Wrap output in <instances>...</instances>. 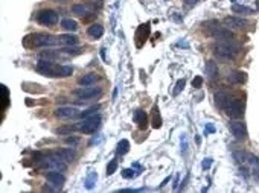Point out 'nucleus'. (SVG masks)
<instances>
[{
  "label": "nucleus",
  "mask_w": 259,
  "mask_h": 193,
  "mask_svg": "<svg viewBox=\"0 0 259 193\" xmlns=\"http://www.w3.org/2000/svg\"><path fill=\"white\" fill-rule=\"evenodd\" d=\"M66 143H67V145L75 146V145H78V143H79V138H78V137H67V138H66Z\"/></svg>",
  "instance_id": "58836bf2"
},
{
  "label": "nucleus",
  "mask_w": 259,
  "mask_h": 193,
  "mask_svg": "<svg viewBox=\"0 0 259 193\" xmlns=\"http://www.w3.org/2000/svg\"><path fill=\"white\" fill-rule=\"evenodd\" d=\"M78 114H79L78 110L73 107H60L55 110V116L60 119H72V117H76Z\"/></svg>",
  "instance_id": "f8f14e48"
},
{
  "label": "nucleus",
  "mask_w": 259,
  "mask_h": 193,
  "mask_svg": "<svg viewBox=\"0 0 259 193\" xmlns=\"http://www.w3.org/2000/svg\"><path fill=\"white\" fill-rule=\"evenodd\" d=\"M23 47L26 49H35V47H53L60 44V38L53 35H44V34H28L21 40Z\"/></svg>",
  "instance_id": "f03ea898"
},
{
  "label": "nucleus",
  "mask_w": 259,
  "mask_h": 193,
  "mask_svg": "<svg viewBox=\"0 0 259 193\" xmlns=\"http://www.w3.org/2000/svg\"><path fill=\"white\" fill-rule=\"evenodd\" d=\"M247 155H249V154H245V152H235L233 157L236 158V161H238V163H245V161H247V158H249Z\"/></svg>",
  "instance_id": "c9c22d12"
},
{
  "label": "nucleus",
  "mask_w": 259,
  "mask_h": 193,
  "mask_svg": "<svg viewBox=\"0 0 259 193\" xmlns=\"http://www.w3.org/2000/svg\"><path fill=\"white\" fill-rule=\"evenodd\" d=\"M130 151V142L128 140H121L119 143H118V149H116V152L119 155H125L127 152Z\"/></svg>",
  "instance_id": "cd10ccee"
},
{
  "label": "nucleus",
  "mask_w": 259,
  "mask_h": 193,
  "mask_svg": "<svg viewBox=\"0 0 259 193\" xmlns=\"http://www.w3.org/2000/svg\"><path fill=\"white\" fill-rule=\"evenodd\" d=\"M212 161H214V160H212L211 157L204 158V160H203V164H201V166H203V169H209V167L212 166Z\"/></svg>",
  "instance_id": "ea45409f"
},
{
  "label": "nucleus",
  "mask_w": 259,
  "mask_h": 193,
  "mask_svg": "<svg viewBox=\"0 0 259 193\" xmlns=\"http://www.w3.org/2000/svg\"><path fill=\"white\" fill-rule=\"evenodd\" d=\"M40 59H47V61H52V59H58L60 58V52L56 50H43L38 53Z\"/></svg>",
  "instance_id": "4be33fe9"
},
{
  "label": "nucleus",
  "mask_w": 259,
  "mask_h": 193,
  "mask_svg": "<svg viewBox=\"0 0 259 193\" xmlns=\"http://www.w3.org/2000/svg\"><path fill=\"white\" fill-rule=\"evenodd\" d=\"M229 129L232 131V134L235 135L236 140H245L247 137V128H245V123L244 122H230L229 123Z\"/></svg>",
  "instance_id": "6e6552de"
},
{
  "label": "nucleus",
  "mask_w": 259,
  "mask_h": 193,
  "mask_svg": "<svg viewBox=\"0 0 259 193\" xmlns=\"http://www.w3.org/2000/svg\"><path fill=\"white\" fill-rule=\"evenodd\" d=\"M26 105H28V107H32V105H34V102H32V100H29V99H28V100H26Z\"/></svg>",
  "instance_id": "8fccbe9b"
},
{
  "label": "nucleus",
  "mask_w": 259,
  "mask_h": 193,
  "mask_svg": "<svg viewBox=\"0 0 259 193\" xmlns=\"http://www.w3.org/2000/svg\"><path fill=\"white\" fill-rule=\"evenodd\" d=\"M96 180H98V173L90 170V172H88V175H87V178H86V187L88 189V190H91V189L95 187Z\"/></svg>",
  "instance_id": "a878e982"
},
{
  "label": "nucleus",
  "mask_w": 259,
  "mask_h": 193,
  "mask_svg": "<svg viewBox=\"0 0 259 193\" xmlns=\"http://www.w3.org/2000/svg\"><path fill=\"white\" fill-rule=\"evenodd\" d=\"M177 46H178V47H186V49H187V47H189V43H187V41H184V40H181V41H178V43H177Z\"/></svg>",
  "instance_id": "37998d69"
},
{
  "label": "nucleus",
  "mask_w": 259,
  "mask_h": 193,
  "mask_svg": "<svg viewBox=\"0 0 259 193\" xmlns=\"http://www.w3.org/2000/svg\"><path fill=\"white\" fill-rule=\"evenodd\" d=\"M224 110H226V114L230 119H239L244 113V107H242L241 100H238V99H229Z\"/></svg>",
  "instance_id": "423d86ee"
},
{
  "label": "nucleus",
  "mask_w": 259,
  "mask_h": 193,
  "mask_svg": "<svg viewBox=\"0 0 259 193\" xmlns=\"http://www.w3.org/2000/svg\"><path fill=\"white\" fill-rule=\"evenodd\" d=\"M207 34H209L212 38L221 40V41H227V40L233 38V34H232L229 29H226V28H218V25L212 26V29L207 31Z\"/></svg>",
  "instance_id": "9d476101"
},
{
  "label": "nucleus",
  "mask_w": 259,
  "mask_h": 193,
  "mask_svg": "<svg viewBox=\"0 0 259 193\" xmlns=\"http://www.w3.org/2000/svg\"><path fill=\"white\" fill-rule=\"evenodd\" d=\"M46 178H47V181H49L52 186H55L56 189H61V187H63V184L66 183L64 175H63V173H60L58 170H49V173L46 175Z\"/></svg>",
  "instance_id": "9b49d317"
},
{
  "label": "nucleus",
  "mask_w": 259,
  "mask_h": 193,
  "mask_svg": "<svg viewBox=\"0 0 259 193\" xmlns=\"http://www.w3.org/2000/svg\"><path fill=\"white\" fill-rule=\"evenodd\" d=\"M96 15H98V14H90L88 17H84V18H83V21H84V23H87V21H90V20H93V18H95Z\"/></svg>",
  "instance_id": "c03bdc74"
},
{
  "label": "nucleus",
  "mask_w": 259,
  "mask_h": 193,
  "mask_svg": "<svg viewBox=\"0 0 259 193\" xmlns=\"http://www.w3.org/2000/svg\"><path fill=\"white\" fill-rule=\"evenodd\" d=\"M184 84H186V81L184 79H178L177 81V84H175V90H174V96H177L183 88H184Z\"/></svg>",
  "instance_id": "f704fd0d"
},
{
  "label": "nucleus",
  "mask_w": 259,
  "mask_h": 193,
  "mask_svg": "<svg viewBox=\"0 0 259 193\" xmlns=\"http://www.w3.org/2000/svg\"><path fill=\"white\" fill-rule=\"evenodd\" d=\"M55 154L58 155L63 161H66V163H70V161H73V158H75V152H73L72 149H63V151L55 152Z\"/></svg>",
  "instance_id": "5701e85b"
},
{
  "label": "nucleus",
  "mask_w": 259,
  "mask_h": 193,
  "mask_svg": "<svg viewBox=\"0 0 259 193\" xmlns=\"http://www.w3.org/2000/svg\"><path fill=\"white\" fill-rule=\"evenodd\" d=\"M232 11H233V12H236V14H244V15H250V14H253V12H255L252 8L244 6V5H233V6H232Z\"/></svg>",
  "instance_id": "b1692460"
},
{
  "label": "nucleus",
  "mask_w": 259,
  "mask_h": 193,
  "mask_svg": "<svg viewBox=\"0 0 259 193\" xmlns=\"http://www.w3.org/2000/svg\"><path fill=\"white\" fill-rule=\"evenodd\" d=\"M72 12L76 14V15H86L87 6H84V5H73L72 6Z\"/></svg>",
  "instance_id": "7c9ffc66"
},
{
  "label": "nucleus",
  "mask_w": 259,
  "mask_h": 193,
  "mask_svg": "<svg viewBox=\"0 0 259 193\" xmlns=\"http://www.w3.org/2000/svg\"><path fill=\"white\" fill-rule=\"evenodd\" d=\"M249 157V161H250V164L255 167V166H259V158L258 157H255V155H252V154H249L247 155Z\"/></svg>",
  "instance_id": "4c0bfd02"
},
{
  "label": "nucleus",
  "mask_w": 259,
  "mask_h": 193,
  "mask_svg": "<svg viewBox=\"0 0 259 193\" xmlns=\"http://www.w3.org/2000/svg\"><path fill=\"white\" fill-rule=\"evenodd\" d=\"M209 132H211V134H212V132H215V126H214V125H211V123H207V125H206V134H209Z\"/></svg>",
  "instance_id": "79ce46f5"
},
{
  "label": "nucleus",
  "mask_w": 259,
  "mask_h": 193,
  "mask_svg": "<svg viewBox=\"0 0 259 193\" xmlns=\"http://www.w3.org/2000/svg\"><path fill=\"white\" fill-rule=\"evenodd\" d=\"M101 55H102V58H104V61H107V58H105V49H104V47L101 49Z\"/></svg>",
  "instance_id": "de8ad7c7"
},
{
  "label": "nucleus",
  "mask_w": 259,
  "mask_h": 193,
  "mask_svg": "<svg viewBox=\"0 0 259 193\" xmlns=\"http://www.w3.org/2000/svg\"><path fill=\"white\" fill-rule=\"evenodd\" d=\"M60 44L63 46H76L78 44V37L76 35H60Z\"/></svg>",
  "instance_id": "6ab92c4d"
},
{
  "label": "nucleus",
  "mask_w": 259,
  "mask_h": 193,
  "mask_svg": "<svg viewBox=\"0 0 259 193\" xmlns=\"http://www.w3.org/2000/svg\"><path fill=\"white\" fill-rule=\"evenodd\" d=\"M61 26H63L66 31H70V32H73V31H76V29H78L76 21H75V20H72V18H64V20L61 21Z\"/></svg>",
  "instance_id": "393cba45"
},
{
  "label": "nucleus",
  "mask_w": 259,
  "mask_h": 193,
  "mask_svg": "<svg viewBox=\"0 0 259 193\" xmlns=\"http://www.w3.org/2000/svg\"><path fill=\"white\" fill-rule=\"evenodd\" d=\"M116 169H118V160L113 158V160L108 163V166H107V175H113V173L116 172Z\"/></svg>",
  "instance_id": "473e14b6"
},
{
  "label": "nucleus",
  "mask_w": 259,
  "mask_h": 193,
  "mask_svg": "<svg viewBox=\"0 0 259 193\" xmlns=\"http://www.w3.org/2000/svg\"><path fill=\"white\" fill-rule=\"evenodd\" d=\"M224 25H226V26H230V28L241 29V28H245V26L249 25V21L244 20V18H239V17H226V18H224Z\"/></svg>",
  "instance_id": "ddd939ff"
},
{
  "label": "nucleus",
  "mask_w": 259,
  "mask_h": 193,
  "mask_svg": "<svg viewBox=\"0 0 259 193\" xmlns=\"http://www.w3.org/2000/svg\"><path fill=\"white\" fill-rule=\"evenodd\" d=\"M214 49H215V55H216V56L224 58V59H233V58L239 53V46H238L236 43H233L232 40H227V41L218 43Z\"/></svg>",
  "instance_id": "7ed1b4c3"
},
{
  "label": "nucleus",
  "mask_w": 259,
  "mask_h": 193,
  "mask_svg": "<svg viewBox=\"0 0 259 193\" xmlns=\"http://www.w3.org/2000/svg\"><path fill=\"white\" fill-rule=\"evenodd\" d=\"M87 34H88V37L98 40V38H101V37L104 35V28H102L101 25H91V26L88 28Z\"/></svg>",
  "instance_id": "a211bd4d"
},
{
  "label": "nucleus",
  "mask_w": 259,
  "mask_h": 193,
  "mask_svg": "<svg viewBox=\"0 0 259 193\" xmlns=\"http://www.w3.org/2000/svg\"><path fill=\"white\" fill-rule=\"evenodd\" d=\"M181 143H183V145H181V146H183V148H181V152H183V154H186V151H187V142H186V135H183V137H181Z\"/></svg>",
  "instance_id": "a19ab883"
},
{
  "label": "nucleus",
  "mask_w": 259,
  "mask_h": 193,
  "mask_svg": "<svg viewBox=\"0 0 259 193\" xmlns=\"http://www.w3.org/2000/svg\"><path fill=\"white\" fill-rule=\"evenodd\" d=\"M37 21L43 26H53L58 21V14L53 9H41L37 14Z\"/></svg>",
  "instance_id": "39448f33"
},
{
  "label": "nucleus",
  "mask_w": 259,
  "mask_h": 193,
  "mask_svg": "<svg viewBox=\"0 0 259 193\" xmlns=\"http://www.w3.org/2000/svg\"><path fill=\"white\" fill-rule=\"evenodd\" d=\"M227 81L230 84H242L247 81V75L244 72H232V73H229Z\"/></svg>",
  "instance_id": "f3484780"
},
{
  "label": "nucleus",
  "mask_w": 259,
  "mask_h": 193,
  "mask_svg": "<svg viewBox=\"0 0 259 193\" xmlns=\"http://www.w3.org/2000/svg\"><path fill=\"white\" fill-rule=\"evenodd\" d=\"M206 76L209 78L211 81H215L219 76V72H218V66H216L214 61H207L206 62Z\"/></svg>",
  "instance_id": "2eb2a0df"
},
{
  "label": "nucleus",
  "mask_w": 259,
  "mask_h": 193,
  "mask_svg": "<svg viewBox=\"0 0 259 193\" xmlns=\"http://www.w3.org/2000/svg\"><path fill=\"white\" fill-rule=\"evenodd\" d=\"M133 119H134V122L137 123V126H139L140 129H145V128L148 126V116H146V113H145L143 110H136Z\"/></svg>",
  "instance_id": "4468645a"
},
{
  "label": "nucleus",
  "mask_w": 259,
  "mask_h": 193,
  "mask_svg": "<svg viewBox=\"0 0 259 193\" xmlns=\"http://www.w3.org/2000/svg\"><path fill=\"white\" fill-rule=\"evenodd\" d=\"M75 96H78L79 99H84V100H88V99H95V97H99L102 94V90L98 88V87H81V88H76L73 91Z\"/></svg>",
  "instance_id": "0eeeda50"
},
{
  "label": "nucleus",
  "mask_w": 259,
  "mask_h": 193,
  "mask_svg": "<svg viewBox=\"0 0 259 193\" xmlns=\"http://www.w3.org/2000/svg\"><path fill=\"white\" fill-rule=\"evenodd\" d=\"M153 111H154V117H153V128L160 129V128H162V117H160V114H159V108H157V107H154V108H153Z\"/></svg>",
  "instance_id": "c85d7f7f"
},
{
  "label": "nucleus",
  "mask_w": 259,
  "mask_h": 193,
  "mask_svg": "<svg viewBox=\"0 0 259 193\" xmlns=\"http://www.w3.org/2000/svg\"><path fill=\"white\" fill-rule=\"evenodd\" d=\"M75 131H78V123H76V125L60 126V128H56V129H55V132H56L58 135H67V134H72V132H75Z\"/></svg>",
  "instance_id": "412c9836"
},
{
  "label": "nucleus",
  "mask_w": 259,
  "mask_h": 193,
  "mask_svg": "<svg viewBox=\"0 0 259 193\" xmlns=\"http://www.w3.org/2000/svg\"><path fill=\"white\" fill-rule=\"evenodd\" d=\"M172 187H174V190H177V189H178V175L175 176V181H174Z\"/></svg>",
  "instance_id": "49530a36"
},
{
  "label": "nucleus",
  "mask_w": 259,
  "mask_h": 193,
  "mask_svg": "<svg viewBox=\"0 0 259 193\" xmlns=\"http://www.w3.org/2000/svg\"><path fill=\"white\" fill-rule=\"evenodd\" d=\"M35 69L40 75L49 78H67L73 73V69L70 66H58V64H53L52 61H47V59H40L37 62Z\"/></svg>",
  "instance_id": "f257e3e1"
},
{
  "label": "nucleus",
  "mask_w": 259,
  "mask_h": 193,
  "mask_svg": "<svg viewBox=\"0 0 259 193\" xmlns=\"http://www.w3.org/2000/svg\"><path fill=\"white\" fill-rule=\"evenodd\" d=\"M169 180H171V176H166V178H165V180L162 181V184H160V187H165V186H166V184L169 183Z\"/></svg>",
  "instance_id": "a18cd8bd"
},
{
  "label": "nucleus",
  "mask_w": 259,
  "mask_h": 193,
  "mask_svg": "<svg viewBox=\"0 0 259 193\" xmlns=\"http://www.w3.org/2000/svg\"><path fill=\"white\" fill-rule=\"evenodd\" d=\"M229 99H230V97H229V94H227L226 91H218V93H215V104L219 110H224V108H226Z\"/></svg>",
  "instance_id": "dca6fc26"
},
{
  "label": "nucleus",
  "mask_w": 259,
  "mask_h": 193,
  "mask_svg": "<svg viewBox=\"0 0 259 193\" xmlns=\"http://www.w3.org/2000/svg\"><path fill=\"white\" fill-rule=\"evenodd\" d=\"M99 108H101L99 105H96V107H90V108H87L86 111L79 113L78 117H81V119H87V117H90V116H95V114H96V111H98Z\"/></svg>",
  "instance_id": "c756f323"
},
{
  "label": "nucleus",
  "mask_w": 259,
  "mask_h": 193,
  "mask_svg": "<svg viewBox=\"0 0 259 193\" xmlns=\"http://www.w3.org/2000/svg\"><path fill=\"white\" fill-rule=\"evenodd\" d=\"M201 85H203V78L201 76H195L192 79V87L194 88H201Z\"/></svg>",
  "instance_id": "e433bc0d"
},
{
  "label": "nucleus",
  "mask_w": 259,
  "mask_h": 193,
  "mask_svg": "<svg viewBox=\"0 0 259 193\" xmlns=\"http://www.w3.org/2000/svg\"><path fill=\"white\" fill-rule=\"evenodd\" d=\"M184 2H186L187 5H195V3H197L198 0H184Z\"/></svg>",
  "instance_id": "09e8293b"
},
{
  "label": "nucleus",
  "mask_w": 259,
  "mask_h": 193,
  "mask_svg": "<svg viewBox=\"0 0 259 193\" xmlns=\"http://www.w3.org/2000/svg\"><path fill=\"white\" fill-rule=\"evenodd\" d=\"M61 52H64V53H67V55H78V53H81V49H79V47H73V46H67V47H64Z\"/></svg>",
  "instance_id": "72a5a7b5"
},
{
  "label": "nucleus",
  "mask_w": 259,
  "mask_h": 193,
  "mask_svg": "<svg viewBox=\"0 0 259 193\" xmlns=\"http://www.w3.org/2000/svg\"><path fill=\"white\" fill-rule=\"evenodd\" d=\"M151 23H145V25H140L136 31V46L137 47H142L145 44V41L149 37V32H151Z\"/></svg>",
  "instance_id": "1a4fd4ad"
},
{
  "label": "nucleus",
  "mask_w": 259,
  "mask_h": 193,
  "mask_svg": "<svg viewBox=\"0 0 259 193\" xmlns=\"http://www.w3.org/2000/svg\"><path fill=\"white\" fill-rule=\"evenodd\" d=\"M8 104H9V91L6 85H2V111L8 108Z\"/></svg>",
  "instance_id": "bb28decb"
},
{
  "label": "nucleus",
  "mask_w": 259,
  "mask_h": 193,
  "mask_svg": "<svg viewBox=\"0 0 259 193\" xmlns=\"http://www.w3.org/2000/svg\"><path fill=\"white\" fill-rule=\"evenodd\" d=\"M137 175H139V172H136L133 167H131V169H124V170H122V176H124V178H127V180L136 178Z\"/></svg>",
  "instance_id": "2f4dec72"
},
{
  "label": "nucleus",
  "mask_w": 259,
  "mask_h": 193,
  "mask_svg": "<svg viewBox=\"0 0 259 193\" xmlns=\"http://www.w3.org/2000/svg\"><path fill=\"white\" fill-rule=\"evenodd\" d=\"M101 126V116H90L84 119V122L78 123V131L84 132V134H93L96 132V129Z\"/></svg>",
  "instance_id": "20e7f679"
},
{
  "label": "nucleus",
  "mask_w": 259,
  "mask_h": 193,
  "mask_svg": "<svg viewBox=\"0 0 259 193\" xmlns=\"http://www.w3.org/2000/svg\"><path fill=\"white\" fill-rule=\"evenodd\" d=\"M96 81H98V75H96V73H88V75H84L78 82H79V85H83V87H88V85H93Z\"/></svg>",
  "instance_id": "aec40b11"
},
{
  "label": "nucleus",
  "mask_w": 259,
  "mask_h": 193,
  "mask_svg": "<svg viewBox=\"0 0 259 193\" xmlns=\"http://www.w3.org/2000/svg\"><path fill=\"white\" fill-rule=\"evenodd\" d=\"M232 2H236V0H232Z\"/></svg>",
  "instance_id": "3c124183"
}]
</instances>
